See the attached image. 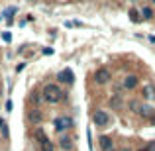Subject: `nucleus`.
Here are the masks:
<instances>
[{
  "mask_svg": "<svg viewBox=\"0 0 155 151\" xmlns=\"http://www.w3.org/2000/svg\"><path fill=\"white\" fill-rule=\"evenodd\" d=\"M41 96H43L45 102H49V104H59L63 98H65V92H63V88L57 85V83H47L43 86V90H41Z\"/></svg>",
  "mask_w": 155,
  "mask_h": 151,
  "instance_id": "1",
  "label": "nucleus"
},
{
  "mask_svg": "<svg viewBox=\"0 0 155 151\" xmlns=\"http://www.w3.org/2000/svg\"><path fill=\"white\" fill-rule=\"evenodd\" d=\"M110 79H112V73L108 67H100V69L94 71V83L96 85H106Z\"/></svg>",
  "mask_w": 155,
  "mask_h": 151,
  "instance_id": "2",
  "label": "nucleus"
},
{
  "mask_svg": "<svg viewBox=\"0 0 155 151\" xmlns=\"http://www.w3.org/2000/svg\"><path fill=\"white\" fill-rule=\"evenodd\" d=\"M92 122H94L96 126H108L110 116H108L104 110H96V112H94V116H92Z\"/></svg>",
  "mask_w": 155,
  "mask_h": 151,
  "instance_id": "3",
  "label": "nucleus"
},
{
  "mask_svg": "<svg viewBox=\"0 0 155 151\" xmlns=\"http://www.w3.org/2000/svg\"><path fill=\"white\" fill-rule=\"evenodd\" d=\"M28 120L32 122L33 126H39V124L43 122V114H41V110H39V108H33L32 112L28 114Z\"/></svg>",
  "mask_w": 155,
  "mask_h": 151,
  "instance_id": "4",
  "label": "nucleus"
},
{
  "mask_svg": "<svg viewBox=\"0 0 155 151\" xmlns=\"http://www.w3.org/2000/svg\"><path fill=\"white\" fill-rule=\"evenodd\" d=\"M55 124H57V131H63V129H69L73 126V118L71 116H63V118L57 120Z\"/></svg>",
  "mask_w": 155,
  "mask_h": 151,
  "instance_id": "5",
  "label": "nucleus"
},
{
  "mask_svg": "<svg viewBox=\"0 0 155 151\" xmlns=\"http://www.w3.org/2000/svg\"><path fill=\"white\" fill-rule=\"evenodd\" d=\"M132 108L139 114V116H145V118H151V116H153V112H151L149 106H139L137 102H132Z\"/></svg>",
  "mask_w": 155,
  "mask_h": 151,
  "instance_id": "6",
  "label": "nucleus"
},
{
  "mask_svg": "<svg viewBox=\"0 0 155 151\" xmlns=\"http://www.w3.org/2000/svg\"><path fill=\"white\" fill-rule=\"evenodd\" d=\"M98 143H100V149H102V151L114 149V139H112L110 135H102V137L98 139Z\"/></svg>",
  "mask_w": 155,
  "mask_h": 151,
  "instance_id": "7",
  "label": "nucleus"
},
{
  "mask_svg": "<svg viewBox=\"0 0 155 151\" xmlns=\"http://www.w3.org/2000/svg\"><path fill=\"white\" fill-rule=\"evenodd\" d=\"M141 98H143V100H155L153 85H143V88H141Z\"/></svg>",
  "mask_w": 155,
  "mask_h": 151,
  "instance_id": "8",
  "label": "nucleus"
},
{
  "mask_svg": "<svg viewBox=\"0 0 155 151\" xmlns=\"http://www.w3.org/2000/svg\"><path fill=\"white\" fill-rule=\"evenodd\" d=\"M59 147L65 151H73V139L69 137V135H61V139H59Z\"/></svg>",
  "mask_w": 155,
  "mask_h": 151,
  "instance_id": "9",
  "label": "nucleus"
},
{
  "mask_svg": "<svg viewBox=\"0 0 155 151\" xmlns=\"http://www.w3.org/2000/svg\"><path fill=\"white\" fill-rule=\"evenodd\" d=\"M124 86H126L128 90L135 88V86H137V77H135V75H128L126 79H124Z\"/></svg>",
  "mask_w": 155,
  "mask_h": 151,
  "instance_id": "10",
  "label": "nucleus"
},
{
  "mask_svg": "<svg viewBox=\"0 0 155 151\" xmlns=\"http://www.w3.org/2000/svg\"><path fill=\"white\" fill-rule=\"evenodd\" d=\"M59 81H61V83H73V81H75V79H73V71H71V69H65V71H61V73H59Z\"/></svg>",
  "mask_w": 155,
  "mask_h": 151,
  "instance_id": "11",
  "label": "nucleus"
},
{
  "mask_svg": "<svg viewBox=\"0 0 155 151\" xmlns=\"http://www.w3.org/2000/svg\"><path fill=\"white\" fill-rule=\"evenodd\" d=\"M33 137H35V139H37V143H41V141H45V139H49V137H47V135H45V133H43V129L39 128V126H37V128L33 129Z\"/></svg>",
  "mask_w": 155,
  "mask_h": 151,
  "instance_id": "12",
  "label": "nucleus"
},
{
  "mask_svg": "<svg viewBox=\"0 0 155 151\" xmlns=\"http://www.w3.org/2000/svg\"><path fill=\"white\" fill-rule=\"evenodd\" d=\"M39 149L41 151H55V143H53L51 139H45V141L39 143Z\"/></svg>",
  "mask_w": 155,
  "mask_h": 151,
  "instance_id": "13",
  "label": "nucleus"
},
{
  "mask_svg": "<svg viewBox=\"0 0 155 151\" xmlns=\"http://www.w3.org/2000/svg\"><path fill=\"white\" fill-rule=\"evenodd\" d=\"M141 16H143L145 20H151V18H153V12H151V8H149V6H145L143 10H141Z\"/></svg>",
  "mask_w": 155,
  "mask_h": 151,
  "instance_id": "14",
  "label": "nucleus"
},
{
  "mask_svg": "<svg viewBox=\"0 0 155 151\" xmlns=\"http://www.w3.org/2000/svg\"><path fill=\"white\" fill-rule=\"evenodd\" d=\"M130 18H132V22L137 24V22H139V12L137 10H130Z\"/></svg>",
  "mask_w": 155,
  "mask_h": 151,
  "instance_id": "15",
  "label": "nucleus"
},
{
  "mask_svg": "<svg viewBox=\"0 0 155 151\" xmlns=\"http://www.w3.org/2000/svg\"><path fill=\"white\" fill-rule=\"evenodd\" d=\"M39 100H41L39 92H32V102H33V104H39Z\"/></svg>",
  "mask_w": 155,
  "mask_h": 151,
  "instance_id": "16",
  "label": "nucleus"
},
{
  "mask_svg": "<svg viewBox=\"0 0 155 151\" xmlns=\"http://www.w3.org/2000/svg\"><path fill=\"white\" fill-rule=\"evenodd\" d=\"M139 151H155V141L151 143V145H149V147H141Z\"/></svg>",
  "mask_w": 155,
  "mask_h": 151,
  "instance_id": "17",
  "label": "nucleus"
},
{
  "mask_svg": "<svg viewBox=\"0 0 155 151\" xmlns=\"http://www.w3.org/2000/svg\"><path fill=\"white\" fill-rule=\"evenodd\" d=\"M2 37H4V41H12V35H10L8 32H4V33H2Z\"/></svg>",
  "mask_w": 155,
  "mask_h": 151,
  "instance_id": "18",
  "label": "nucleus"
},
{
  "mask_svg": "<svg viewBox=\"0 0 155 151\" xmlns=\"http://www.w3.org/2000/svg\"><path fill=\"white\" fill-rule=\"evenodd\" d=\"M4 126H6V122H4V120H0V129H4Z\"/></svg>",
  "mask_w": 155,
  "mask_h": 151,
  "instance_id": "19",
  "label": "nucleus"
},
{
  "mask_svg": "<svg viewBox=\"0 0 155 151\" xmlns=\"http://www.w3.org/2000/svg\"><path fill=\"white\" fill-rule=\"evenodd\" d=\"M122 151H130V149H122Z\"/></svg>",
  "mask_w": 155,
  "mask_h": 151,
  "instance_id": "20",
  "label": "nucleus"
},
{
  "mask_svg": "<svg viewBox=\"0 0 155 151\" xmlns=\"http://www.w3.org/2000/svg\"><path fill=\"white\" fill-rule=\"evenodd\" d=\"M153 4H155V0H153Z\"/></svg>",
  "mask_w": 155,
  "mask_h": 151,
  "instance_id": "21",
  "label": "nucleus"
},
{
  "mask_svg": "<svg viewBox=\"0 0 155 151\" xmlns=\"http://www.w3.org/2000/svg\"><path fill=\"white\" fill-rule=\"evenodd\" d=\"M112 151H114V149H112Z\"/></svg>",
  "mask_w": 155,
  "mask_h": 151,
  "instance_id": "22",
  "label": "nucleus"
}]
</instances>
